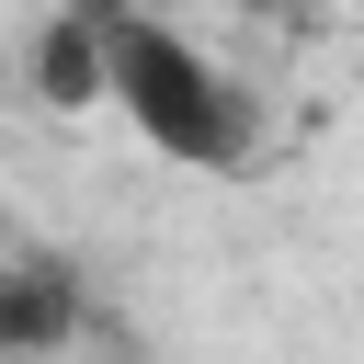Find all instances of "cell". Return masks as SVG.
<instances>
[{"mask_svg":"<svg viewBox=\"0 0 364 364\" xmlns=\"http://www.w3.org/2000/svg\"><path fill=\"white\" fill-rule=\"evenodd\" d=\"M102 102L159 148V159H182V171H239L250 148H262V102L182 34V23H159V11H102Z\"/></svg>","mask_w":364,"mask_h":364,"instance_id":"1","label":"cell"},{"mask_svg":"<svg viewBox=\"0 0 364 364\" xmlns=\"http://www.w3.org/2000/svg\"><path fill=\"white\" fill-rule=\"evenodd\" d=\"M91 341V296L46 250H0V353H68Z\"/></svg>","mask_w":364,"mask_h":364,"instance_id":"2","label":"cell"},{"mask_svg":"<svg viewBox=\"0 0 364 364\" xmlns=\"http://www.w3.org/2000/svg\"><path fill=\"white\" fill-rule=\"evenodd\" d=\"M34 91L46 102H102V0H57L34 34Z\"/></svg>","mask_w":364,"mask_h":364,"instance_id":"3","label":"cell"},{"mask_svg":"<svg viewBox=\"0 0 364 364\" xmlns=\"http://www.w3.org/2000/svg\"><path fill=\"white\" fill-rule=\"evenodd\" d=\"M0 91H11V68H0Z\"/></svg>","mask_w":364,"mask_h":364,"instance_id":"4","label":"cell"}]
</instances>
